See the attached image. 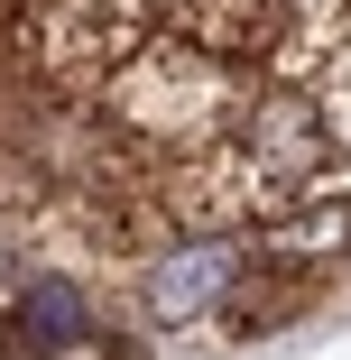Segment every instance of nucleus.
<instances>
[{"label":"nucleus","instance_id":"nucleus-3","mask_svg":"<svg viewBox=\"0 0 351 360\" xmlns=\"http://www.w3.org/2000/svg\"><path fill=\"white\" fill-rule=\"evenodd\" d=\"M241 268H250V240H176L139 268V305H148V323H203L222 314Z\"/></svg>","mask_w":351,"mask_h":360},{"label":"nucleus","instance_id":"nucleus-6","mask_svg":"<svg viewBox=\"0 0 351 360\" xmlns=\"http://www.w3.org/2000/svg\"><path fill=\"white\" fill-rule=\"evenodd\" d=\"M46 203H56V185H46L19 148H0V222H37Z\"/></svg>","mask_w":351,"mask_h":360},{"label":"nucleus","instance_id":"nucleus-2","mask_svg":"<svg viewBox=\"0 0 351 360\" xmlns=\"http://www.w3.org/2000/svg\"><path fill=\"white\" fill-rule=\"evenodd\" d=\"M241 240H250V268L296 277V286H324L333 268H351V185L305 194V203H287V212H268V222H250Z\"/></svg>","mask_w":351,"mask_h":360},{"label":"nucleus","instance_id":"nucleus-4","mask_svg":"<svg viewBox=\"0 0 351 360\" xmlns=\"http://www.w3.org/2000/svg\"><path fill=\"white\" fill-rule=\"evenodd\" d=\"M102 323H93V296L65 268H19L10 277V342L28 360H56V351H84Z\"/></svg>","mask_w":351,"mask_h":360},{"label":"nucleus","instance_id":"nucleus-1","mask_svg":"<svg viewBox=\"0 0 351 360\" xmlns=\"http://www.w3.org/2000/svg\"><path fill=\"white\" fill-rule=\"evenodd\" d=\"M231 148L250 158V176L277 194V212H287V203H305V194H333L324 176H333V158H342V120H333L314 93H296V84H268V93L250 102V120H241Z\"/></svg>","mask_w":351,"mask_h":360},{"label":"nucleus","instance_id":"nucleus-7","mask_svg":"<svg viewBox=\"0 0 351 360\" xmlns=\"http://www.w3.org/2000/svg\"><path fill=\"white\" fill-rule=\"evenodd\" d=\"M56 360H84V351H56Z\"/></svg>","mask_w":351,"mask_h":360},{"label":"nucleus","instance_id":"nucleus-5","mask_svg":"<svg viewBox=\"0 0 351 360\" xmlns=\"http://www.w3.org/2000/svg\"><path fill=\"white\" fill-rule=\"evenodd\" d=\"M305 305H314V286H296V277H268V268H241V286L222 296V314H213V323L250 342V333H277V323H296Z\"/></svg>","mask_w":351,"mask_h":360}]
</instances>
